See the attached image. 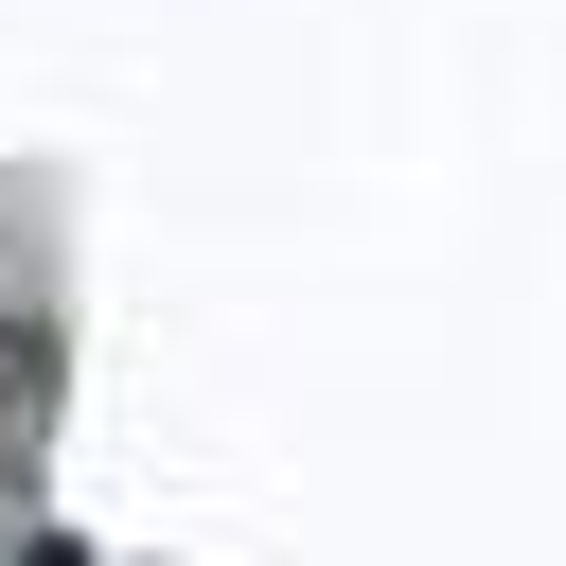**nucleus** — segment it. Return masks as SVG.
I'll use <instances>...</instances> for the list:
<instances>
[{
    "label": "nucleus",
    "mask_w": 566,
    "mask_h": 566,
    "mask_svg": "<svg viewBox=\"0 0 566 566\" xmlns=\"http://www.w3.org/2000/svg\"><path fill=\"white\" fill-rule=\"evenodd\" d=\"M18 566H71V548H18Z\"/></svg>",
    "instance_id": "nucleus-1"
}]
</instances>
